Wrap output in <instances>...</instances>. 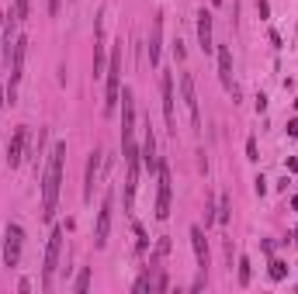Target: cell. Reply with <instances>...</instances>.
<instances>
[{
    "label": "cell",
    "instance_id": "36",
    "mask_svg": "<svg viewBox=\"0 0 298 294\" xmlns=\"http://www.w3.org/2000/svg\"><path fill=\"white\" fill-rule=\"evenodd\" d=\"M291 239H295V242H298V225H295V232H291Z\"/></svg>",
    "mask_w": 298,
    "mask_h": 294
},
{
    "label": "cell",
    "instance_id": "33",
    "mask_svg": "<svg viewBox=\"0 0 298 294\" xmlns=\"http://www.w3.org/2000/svg\"><path fill=\"white\" fill-rule=\"evenodd\" d=\"M239 18V0H233V21Z\"/></svg>",
    "mask_w": 298,
    "mask_h": 294
},
{
    "label": "cell",
    "instance_id": "4",
    "mask_svg": "<svg viewBox=\"0 0 298 294\" xmlns=\"http://www.w3.org/2000/svg\"><path fill=\"white\" fill-rule=\"evenodd\" d=\"M59 253H63V229H52L49 246H45V267H42V287L45 291H52V277H56V267H59Z\"/></svg>",
    "mask_w": 298,
    "mask_h": 294
},
{
    "label": "cell",
    "instance_id": "17",
    "mask_svg": "<svg viewBox=\"0 0 298 294\" xmlns=\"http://www.w3.org/2000/svg\"><path fill=\"white\" fill-rule=\"evenodd\" d=\"M267 277H271L274 284H281V280L288 277V263H284V260H271V267H267Z\"/></svg>",
    "mask_w": 298,
    "mask_h": 294
},
{
    "label": "cell",
    "instance_id": "18",
    "mask_svg": "<svg viewBox=\"0 0 298 294\" xmlns=\"http://www.w3.org/2000/svg\"><path fill=\"white\" fill-rule=\"evenodd\" d=\"M104 69V49H101V24H97V49H94V77H101Z\"/></svg>",
    "mask_w": 298,
    "mask_h": 294
},
{
    "label": "cell",
    "instance_id": "27",
    "mask_svg": "<svg viewBox=\"0 0 298 294\" xmlns=\"http://www.w3.org/2000/svg\"><path fill=\"white\" fill-rule=\"evenodd\" d=\"M253 187H256V194H267V180H264V176H256V180H253Z\"/></svg>",
    "mask_w": 298,
    "mask_h": 294
},
{
    "label": "cell",
    "instance_id": "32",
    "mask_svg": "<svg viewBox=\"0 0 298 294\" xmlns=\"http://www.w3.org/2000/svg\"><path fill=\"white\" fill-rule=\"evenodd\" d=\"M288 170H291V173H298V156H291V159H288Z\"/></svg>",
    "mask_w": 298,
    "mask_h": 294
},
{
    "label": "cell",
    "instance_id": "21",
    "mask_svg": "<svg viewBox=\"0 0 298 294\" xmlns=\"http://www.w3.org/2000/svg\"><path fill=\"white\" fill-rule=\"evenodd\" d=\"M229 215H233V204H229V197H222V204H218V211H215V218H218V222H222V225H226V222H229Z\"/></svg>",
    "mask_w": 298,
    "mask_h": 294
},
{
    "label": "cell",
    "instance_id": "8",
    "mask_svg": "<svg viewBox=\"0 0 298 294\" xmlns=\"http://www.w3.org/2000/svg\"><path fill=\"white\" fill-rule=\"evenodd\" d=\"M160 90H163V118H167V128L177 132V97H173V77H170V73L160 77Z\"/></svg>",
    "mask_w": 298,
    "mask_h": 294
},
{
    "label": "cell",
    "instance_id": "9",
    "mask_svg": "<svg viewBox=\"0 0 298 294\" xmlns=\"http://www.w3.org/2000/svg\"><path fill=\"white\" fill-rule=\"evenodd\" d=\"M139 159L146 163L149 173H156V170H160V156H156V132H153V125H149V121H146V135H142V153H139Z\"/></svg>",
    "mask_w": 298,
    "mask_h": 294
},
{
    "label": "cell",
    "instance_id": "12",
    "mask_svg": "<svg viewBox=\"0 0 298 294\" xmlns=\"http://www.w3.org/2000/svg\"><path fill=\"white\" fill-rule=\"evenodd\" d=\"M160 49H163V14L153 18V31H149V66L160 69Z\"/></svg>",
    "mask_w": 298,
    "mask_h": 294
},
{
    "label": "cell",
    "instance_id": "7",
    "mask_svg": "<svg viewBox=\"0 0 298 294\" xmlns=\"http://www.w3.org/2000/svg\"><path fill=\"white\" fill-rule=\"evenodd\" d=\"M156 176H160V194H156V218H160V222H167V218H170V197H173V183H170L167 163H160Z\"/></svg>",
    "mask_w": 298,
    "mask_h": 294
},
{
    "label": "cell",
    "instance_id": "6",
    "mask_svg": "<svg viewBox=\"0 0 298 294\" xmlns=\"http://www.w3.org/2000/svg\"><path fill=\"white\" fill-rule=\"evenodd\" d=\"M180 97H184V107H188L191 128H201V111H198V94H194V77L191 73H180Z\"/></svg>",
    "mask_w": 298,
    "mask_h": 294
},
{
    "label": "cell",
    "instance_id": "30",
    "mask_svg": "<svg viewBox=\"0 0 298 294\" xmlns=\"http://www.w3.org/2000/svg\"><path fill=\"white\" fill-rule=\"evenodd\" d=\"M4 28H7V14H0V49H4Z\"/></svg>",
    "mask_w": 298,
    "mask_h": 294
},
{
    "label": "cell",
    "instance_id": "24",
    "mask_svg": "<svg viewBox=\"0 0 298 294\" xmlns=\"http://www.w3.org/2000/svg\"><path fill=\"white\" fill-rule=\"evenodd\" d=\"M146 291H153V280H149V277H139V280H135V294H146Z\"/></svg>",
    "mask_w": 298,
    "mask_h": 294
},
{
    "label": "cell",
    "instance_id": "5",
    "mask_svg": "<svg viewBox=\"0 0 298 294\" xmlns=\"http://www.w3.org/2000/svg\"><path fill=\"white\" fill-rule=\"evenodd\" d=\"M21 249H24V229L18 222H11L7 232H4V267H18L21 263Z\"/></svg>",
    "mask_w": 298,
    "mask_h": 294
},
{
    "label": "cell",
    "instance_id": "31",
    "mask_svg": "<svg viewBox=\"0 0 298 294\" xmlns=\"http://www.w3.org/2000/svg\"><path fill=\"white\" fill-rule=\"evenodd\" d=\"M59 4L63 0H49V14H59Z\"/></svg>",
    "mask_w": 298,
    "mask_h": 294
},
{
    "label": "cell",
    "instance_id": "14",
    "mask_svg": "<svg viewBox=\"0 0 298 294\" xmlns=\"http://www.w3.org/2000/svg\"><path fill=\"white\" fill-rule=\"evenodd\" d=\"M97 170H101V149H94V153L87 156V173H84V201H90V197H94Z\"/></svg>",
    "mask_w": 298,
    "mask_h": 294
},
{
    "label": "cell",
    "instance_id": "37",
    "mask_svg": "<svg viewBox=\"0 0 298 294\" xmlns=\"http://www.w3.org/2000/svg\"><path fill=\"white\" fill-rule=\"evenodd\" d=\"M212 4H215V7H218V4H222V0H212Z\"/></svg>",
    "mask_w": 298,
    "mask_h": 294
},
{
    "label": "cell",
    "instance_id": "25",
    "mask_svg": "<svg viewBox=\"0 0 298 294\" xmlns=\"http://www.w3.org/2000/svg\"><path fill=\"white\" fill-rule=\"evenodd\" d=\"M215 222V204H212V197L205 201V225H212Z\"/></svg>",
    "mask_w": 298,
    "mask_h": 294
},
{
    "label": "cell",
    "instance_id": "26",
    "mask_svg": "<svg viewBox=\"0 0 298 294\" xmlns=\"http://www.w3.org/2000/svg\"><path fill=\"white\" fill-rule=\"evenodd\" d=\"M246 159H260L256 156V138H246Z\"/></svg>",
    "mask_w": 298,
    "mask_h": 294
},
{
    "label": "cell",
    "instance_id": "22",
    "mask_svg": "<svg viewBox=\"0 0 298 294\" xmlns=\"http://www.w3.org/2000/svg\"><path fill=\"white\" fill-rule=\"evenodd\" d=\"M239 284H250V256H239Z\"/></svg>",
    "mask_w": 298,
    "mask_h": 294
},
{
    "label": "cell",
    "instance_id": "3",
    "mask_svg": "<svg viewBox=\"0 0 298 294\" xmlns=\"http://www.w3.org/2000/svg\"><path fill=\"white\" fill-rule=\"evenodd\" d=\"M107 94H104V115L111 118L118 107V87H122V42L115 45V52H111V62H107Z\"/></svg>",
    "mask_w": 298,
    "mask_h": 294
},
{
    "label": "cell",
    "instance_id": "23",
    "mask_svg": "<svg viewBox=\"0 0 298 294\" xmlns=\"http://www.w3.org/2000/svg\"><path fill=\"white\" fill-rule=\"evenodd\" d=\"M135 239H139V242H135V246H139V253H146L149 239H146V229H142V225H135Z\"/></svg>",
    "mask_w": 298,
    "mask_h": 294
},
{
    "label": "cell",
    "instance_id": "15",
    "mask_svg": "<svg viewBox=\"0 0 298 294\" xmlns=\"http://www.w3.org/2000/svg\"><path fill=\"white\" fill-rule=\"evenodd\" d=\"M218 80H222V87H226V90L236 94V87H233V52H229V45H218Z\"/></svg>",
    "mask_w": 298,
    "mask_h": 294
},
{
    "label": "cell",
    "instance_id": "13",
    "mask_svg": "<svg viewBox=\"0 0 298 294\" xmlns=\"http://www.w3.org/2000/svg\"><path fill=\"white\" fill-rule=\"evenodd\" d=\"M24 142H28V128H14V138L7 142V166H21L24 159Z\"/></svg>",
    "mask_w": 298,
    "mask_h": 294
},
{
    "label": "cell",
    "instance_id": "34",
    "mask_svg": "<svg viewBox=\"0 0 298 294\" xmlns=\"http://www.w3.org/2000/svg\"><path fill=\"white\" fill-rule=\"evenodd\" d=\"M4 97H7V90H4V87H0V107H4Z\"/></svg>",
    "mask_w": 298,
    "mask_h": 294
},
{
    "label": "cell",
    "instance_id": "20",
    "mask_svg": "<svg viewBox=\"0 0 298 294\" xmlns=\"http://www.w3.org/2000/svg\"><path fill=\"white\" fill-rule=\"evenodd\" d=\"M28 14H31V0H14V18L28 21Z\"/></svg>",
    "mask_w": 298,
    "mask_h": 294
},
{
    "label": "cell",
    "instance_id": "11",
    "mask_svg": "<svg viewBox=\"0 0 298 294\" xmlns=\"http://www.w3.org/2000/svg\"><path fill=\"white\" fill-rule=\"evenodd\" d=\"M198 45H201V52L205 56H212L215 52V39H212V11H198Z\"/></svg>",
    "mask_w": 298,
    "mask_h": 294
},
{
    "label": "cell",
    "instance_id": "1",
    "mask_svg": "<svg viewBox=\"0 0 298 294\" xmlns=\"http://www.w3.org/2000/svg\"><path fill=\"white\" fill-rule=\"evenodd\" d=\"M63 163H66V142L52 145V156L45 166V180H42V218L52 222L56 204H59V183H63Z\"/></svg>",
    "mask_w": 298,
    "mask_h": 294
},
{
    "label": "cell",
    "instance_id": "16",
    "mask_svg": "<svg viewBox=\"0 0 298 294\" xmlns=\"http://www.w3.org/2000/svg\"><path fill=\"white\" fill-rule=\"evenodd\" d=\"M191 246H194L198 270H205V267H208V242H205V232H201V225H191Z\"/></svg>",
    "mask_w": 298,
    "mask_h": 294
},
{
    "label": "cell",
    "instance_id": "19",
    "mask_svg": "<svg viewBox=\"0 0 298 294\" xmlns=\"http://www.w3.org/2000/svg\"><path fill=\"white\" fill-rule=\"evenodd\" d=\"M87 287H90V267L80 270V277H77V284H73V291H77V294H87Z\"/></svg>",
    "mask_w": 298,
    "mask_h": 294
},
{
    "label": "cell",
    "instance_id": "29",
    "mask_svg": "<svg viewBox=\"0 0 298 294\" xmlns=\"http://www.w3.org/2000/svg\"><path fill=\"white\" fill-rule=\"evenodd\" d=\"M288 135H291V138H298V118H291V121H288Z\"/></svg>",
    "mask_w": 298,
    "mask_h": 294
},
{
    "label": "cell",
    "instance_id": "2",
    "mask_svg": "<svg viewBox=\"0 0 298 294\" xmlns=\"http://www.w3.org/2000/svg\"><path fill=\"white\" fill-rule=\"evenodd\" d=\"M135 97L132 90L125 87L122 90V153H125V163L128 159H139V149H135Z\"/></svg>",
    "mask_w": 298,
    "mask_h": 294
},
{
    "label": "cell",
    "instance_id": "10",
    "mask_svg": "<svg viewBox=\"0 0 298 294\" xmlns=\"http://www.w3.org/2000/svg\"><path fill=\"white\" fill-rule=\"evenodd\" d=\"M107 235H111V194L104 197L101 211H97V232H94V246L104 249L107 246Z\"/></svg>",
    "mask_w": 298,
    "mask_h": 294
},
{
    "label": "cell",
    "instance_id": "28",
    "mask_svg": "<svg viewBox=\"0 0 298 294\" xmlns=\"http://www.w3.org/2000/svg\"><path fill=\"white\" fill-rule=\"evenodd\" d=\"M173 56H177V62H184V42L177 39V45H173Z\"/></svg>",
    "mask_w": 298,
    "mask_h": 294
},
{
    "label": "cell",
    "instance_id": "35",
    "mask_svg": "<svg viewBox=\"0 0 298 294\" xmlns=\"http://www.w3.org/2000/svg\"><path fill=\"white\" fill-rule=\"evenodd\" d=\"M291 208H295V211H298V194H295V197H291Z\"/></svg>",
    "mask_w": 298,
    "mask_h": 294
}]
</instances>
